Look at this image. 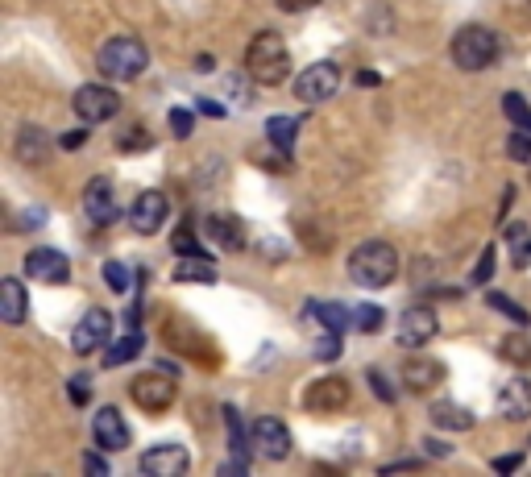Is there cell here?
I'll use <instances>...</instances> for the list:
<instances>
[{"label": "cell", "mask_w": 531, "mask_h": 477, "mask_svg": "<svg viewBox=\"0 0 531 477\" xmlns=\"http://www.w3.org/2000/svg\"><path fill=\"white\" fill-rule=\"evenodd\" d=\"M175 278H179V283H204V287H212L216 283V262L208 254H187V258L175 262Z\"/></svg>", "instance_id": "44dd1931"}, {"label": "cell", "mask_w": 531, "mask_h": 477, "mask_svg": "<svg viewBox=\"0 0 531 477\" xmlns=\"http://www.w3.org/2000/svg\"><path fill=\"white\" fill-rule=\"evenodd\" d=\"M137 465H142L146 477H183L191 457H187L183 444H154V448H146Z\"/></svg>", "instance_id": "4fadbf2b"}, {"label": "cell", "mask_w": 531, "mask_h": 477, "mask_svg": "<svg viewBox=\"0 0 531 477\" xmlns=\"http://www.w3.org/2000/svg\"><path fill=\"white\" fill-rule=\"evenodd\" d=\"M25 312H30L25 283H21V278H5V283H0V320H5V324H21Z\"/></svg>", "instance_id": "ffe728a7"}, {"label": "cell", "mask_w": 531, "mask_h": 477, "mask_svg": "<svg viewBox=\"0 0 531 477\" xmlns=\"http://www.w3.org/2000/svg\"><path fill=\"white\" fill-rule=\"evenodd\" d=\"M96 63H100V75L104 79L129 83V79H137V75L150 67V50H146L142 38H108L100 46V54H96Z\"/></svg>", "instance_id": "3957f363"}, {"label": "cell", "mask_w": 531, "mask_h": 477, "mask_svg": "<svg viewBox=\"0 0 531 477\" xmlns=\"http://www.w3.org/2000/svg\"><path fill=\"white\" fill-rule=\"evenodd\" d=\"M507 249H511V266L515 270L531 266V224H523V220L507 224Z\"/></svg>", "instance_id": "d4e9b609"}, {"label": "cell", "mask_w": 531, "mask_h": 477, "mask_svg": "<svg viewBox=\"0 0 531 477\" xmlns=\"http://www.w3.org/2000/svg\"><path fill=\"white\" fill-rule=\"evenodd\" d=\"M444 382V366L432 357H411L407 366H403V386L411 390V395H428L432 386Z\"/></svg>", "instance_id": "ac0fdd59"}, {"label": "cell", "mask_w": 531, "mask_h": 477, "mask_svg": "<svg viewBox=\"0 0 531 477\" xmlns=\"http://www.w3.org/2000/svg\"><path fill=\"white\" fill-rule=\"evenodd\" d=\"M432 424L436 428H449V432H469L473 428V411H465L461 403H432Z\"/></svg>", "instance_id": "cb8c5ba5"}, {"label": "cell", "mask_w": 531, "mask_h": 477, "mask_svg": "<svg viewBox=\"0 0 531 477\" xmlns=\"http://www.w3.org/2000/svg\"><path fill=\"white\" fill-rule=\"evenodd\" d=\"M357 83H361V88H378L382 79H378V71H361V75H357Z\"/></svg>", "instance_id": "f6af8a7d"}, {"label": "cell", "mask_w": 531, "mask_h": 477, "mask_svg": "<svg viewBox=\"0 0 531 477\" xmlns=\"http://www.w3.org/2000/svg\"><path fill=\"white\" fill-rule=\"evenodd\" d=\"M519 465H523V457H519V453H511V457H498V461H494V469H498V473H515Z\"/></svg>", "instance_id": "7bdbcfd3"}, {"label": "cell", "mask_w": 531, "mask_h": 477, "mask_svg": "<svg viewBox=\"0 0 531 477\" xmlns=\"http://www.w3.org/2000/svg\"><path fill=\"white\" fill-rule=\"evenodd\" d=\"M382 307L378 303H361V307H353V328L357 332H378L382 328Z\"/></svg>", "instance_id": "1f68e13d"}, {"label": "cell", "mask_w": 531, "mask_h": 477, "mask_svg": "<svg viewBox=\"0 0 531 477\" xmlns=\"http://www.w3.org/2000/svg\"><path fill=\"white\" fill-rule=\"evenodd\" d=\"M436 328H440V320H436V307L415 303V307H407V312H403V320H399V345H407V349L428 345L432 336H436Z\"/></svg>", "instance_id": "9a60e30c"}, {"label": "cell", "mask_w": 531, "mask_h": 477, "mask_svg": "<svg viewBox=\"0 0 531 477\" xmlns=\"http://www.w3.org/2000/svg\"><path fill=\"white\" fill-rule=\"evenodd\" d=\"M486 303L494 307V312H502V316H511L515 324H531V312L527 307H519L511 295H502V291H486Z\"/></svg>", "instance_id": "f1b7e54d"}, {"label": "cell", "mask_w": 531, "mask_h": 477, "mask_svg": "<svg viewBox=\"0 0 531 477\" xmlns=\"http://www.w3.org/2000/svg\"><path fill=\"white\" fill-rule=\"evenodd\" d=\"M303 407L312 415H332V411H345L349 407V382L345 378H316L307 386Z\"/></svg>", "instance_id": "7c38bea8"}, {"label": "cell", "mask_w": 531, "mask_h": 477, "mask_svg": "<svg viewBox=\"0 0 531 477\" xmlns=\"http://www.w3.org/2000/svg\"><path fill=\"white\" fill-rule=\"evenodd\" d=\"M507 154H511L515 162H531V133H527V129L511 133V142H507Z\"/></svg>", "instance_id": "836d02e7"}, {"label": "cell", "mask_w": 531, "mask_h": 477, "mask_svg": "<svg viewBox=\"0 0 531 477\" xmlns=\"http://www.w3.org/2000/svg\"><path fill=\"white\" fill-rule=\"evenodd\" d=\"M249 448L266 461H287L291 457V432H287L283 419L258 415L254 424H249Z\"/></svg>", "instance_id": "52a82bcc"}, {"label": "cell", "mask_w": 531, "mask_h": 477, "mask_svg": "<svg viewBox=\"0 0 531 477\" xmlns=\"http://www.w3.org/2000/svg\"><path fill=\"white\" fill-rule=\"evenodd\" d=\"M200 112H208V117H225V108L212 104V100H204V104H200Z\"/></svg>", "instance_id": "bcb514c9"}, {"label": "cell", "mask_w": 531, "mask_h": 477, "mask_svg": "<svg viewBox=\"0 0 531 477\" xmlns=\"http://www.w3.org/2000/svg\"><path fill=\"white\" fill-rule=\"evenodd\" d=\"M208 237H216L225 249H245V224L237 216H208Z\"/></svg>", "instance_id": "603a6c76"}, {"label": "cell", "mask_w": 531, "mask_h": 477, "mask_svg": "<svg viewBox=\"0 0 531 477\" xmlns=\"http://www.w3.org/2000/svg\"><path fill=\"white\" fill-rule=\"evenodd\" d=\"M175 254H179V258H187V254H200V241L191 237V229H187V224H183V229L175 233Z\"/></svg>", "instance_id": "8d00e7d4"}, {"label": "cell", "mask_w": 531, "mask_h": 477, "mask_svg": "<svg viewBox=\"0 0 531 477\" xmlns=\"http://www.w3.org/2000/svg\"><path fill=\"white\" fill-rule=\"evenodd\" d=\"M83 469H88L92 477H108V461H104L100 453H88V457H83Z\"/></svg>", "instance_id": "60d3db41"}, {"label": "cell", "mask_w": 531, "mask_h": 477, "mask_svg": "<svg viewBox=\"0 0 531 477\" xmlns=\"http://www.w3.org/2000/svg\"><path fill=\"white\" fill-rule=\"evenodd\" d=\"M83 212H88L92 224H113L121 204H117V187L108 175H96L88 187H83Z\"/></svg>", "instance_id": "8fae6325"}, {"label": "cell", "mask_w": 531, "mask_h": 477, "mask_svg": "<svg viewBox=\"0 0 531 477\" xmlns=\"http://www.w3.org/2000/svg\"><path fill=\"white\" fill-rule=\"evenodd\" d=\"M395 274H399V254H395V245H386V241H366V245L353 249V258H349V278H353L357 287L382 291V287L395 283Z\"/></svg>", "instance_id": "6da1fadb"}, {"label": "cell", "mask_w": 531, "mask_h": 477, "mask_svg": "<svg viewBox=\"0 0 531 477\" xmlns=\"http://www.w3.org/2000/svg\"><path fill=\"white\" fill-rule=\"evenodd\" d=\"M307 320L324 324L328 332H345V324H353V312H349L345 303H320V299H312V303H307Z\"/></svg>", "instance_id": "7402d4cb"}, {"label": "cell", "mask_w": 531, "mask_h": 477, "mask_svg": "<svg viewBox=\"0 0 531 477\" xmlns=\"http://www.w3.org/2000/svg\"><path fill=\"white\" fill-rule=\"evenodd\" d=\"M166 212H171V204H166V195L162 191H142L133 200L129 208V224H133V233H142V237H154L162 224H166Z\"/></svg>", "instance_id": "5bb4252c"}, {"label": "cell", "mask_w": 531, "mask_h": 477, "mask_svg": "<svg viewBox=\"0 0 531 477\" xmlns=\"http://www.w3.org/2000/svg\"><path fill=\"white\" fill-rule=\"evenodd\" d=\"M502 108H507V117H511L515 129H527V133H531V108H527V100H523L519 92H507V96H502Z\"/></svg>", "instance_id": "f546056e"}, {"label": "cell", "mask_w": 531, "mask_h": 477, "mask_svg": "<svg viewBox=\"0 0 531 477\" xmlns=\"http://www.w3.org/2000/svg\"><path fill=\"white\" fill-rule=\"evenodd\" d=\"M498 59V38L486 25H461L453 34V63L461 71H486Z\"/></svg>", "instance_id": "277c9868"}, {"label": "cell", "mask_w": 531, "mask_h": 477, "mask_svg": "<svg viewBox=\"0 0 531 477\" xmlns=\"http://www.w3.org/2000/svg\"><path fill=\"white\" fill-rule=\"evenodd\" d=\"M92 436H96V444L104 448V453H125V448H129V424H125V415L117 407H100L96 419H92Z\"/></svg>", "instance_id": "2e32d148"}, {"label": "cell", "mask_w": 531, "mask_h": 477, "mask_svg": "<svg viewBox=\"0 0 531 477\" xmlns=\"http://www.w3.org/2000/svg\"><path fill=\"white\" fill-rule=\"evenodd\" d=\"M266 137L287 154L295 146V137H299V117H270L266 121Z\"/></svg>", "instance_id": "4316f807"}, {"label": "cell", "mask_w": 531, "mask_h": 477, "mask_svg": "<svg viewBox=\"0 0 531 477\" xmlns=\"http://www.w3.org/2000/svg\"><path fill=\"white\" fill-rule=\"evenodd\" d=\"M104 283L113 287L117 295H125V291H129V283H133V274H129V266H125V262H108V266H104Z\"/></svg>", "instance_id": "d6a6232c"}, {"label": "cell", "mask_w": 531, "mask_h": 477, "mask_svg": "<svg viewBox=\"0 0 531 477\" xmlns=\"http://www.w3.org/2000/svg\"><path fill=\"white\" fill-rule=\"evenodd\" d=\"M395 469H419V461H399V465H382V473H395Z\"/></svg>", "instance_id": "7dc6e473"}, {"label": "cell", "mask_w": 531, "mask_h": 477, "mask_svg": "<svg viewBox=\"0 0 531 477\" xmlns=\"http://www.w3.org/2000/svg\"><path fill=\"white\" fill-rule=\"evenodd\" d=\"M50 158V133L42 125H21L17 129V162L21 166H42Z\"/></svg>", "instance_id": "d6986e66"}, {"label": "cell", "mask_w": 531, "mask_h": 477, "mask_svg": "<svg viewBox=\"0 0 531 477\" xmlns=\"http://www.w3.org/2000/svg\"><path fill=\"white\" fill-rule=\"evenodd\" d=\"M191 125H195V117H191L187 108H171V133L179 137V142H183V137H191Z\"/></svg>", "instance_id": "d590c367"}, {"label": "cell", "mask_w": 531, "mask_h": 477, "mask_svg": "<svg viewBox=\"0 0 531 477\" xmlns=\"http://www.w3.org/2000/svg\"><path fill=\"white\" fill-rule=\"evenodd\" d=\"M146 349V341H142V332H129V336H121V341H113V349H104V366H125V361H133L137 353Z\"/></svg>", "instance_id": "484cf974"}, {"label": "cell", "mask_w": 531, "mask_h": 477, "mask_svg": "<svg viewBox=\"0 0 531 477\" xmlns=\"http://www.w3.org/2000/svg\"><path fill=\"white\" fill-rule=\"evenodd\" d=\"M83 142H88V129H71V133H63L59 137V150H83Z\"/></svg>", "instance_id": "ab89813d"}, {"label": "cell", "mask_w": 531, "mask_h": 477, "mask_svg": "<svg viewBox=\"0 0 531 477\" xmlns=\"http://www.w3.org/2000/svg\"><path fill=\"white\" fill-rule=\"evenodd\" d=\"M175 395H179L175 378H171V374H158V370L133 374V382H129V399H133L137 407H142L146 415H162L166 407L175 403Z\"/></svg>", "instance_id": "5b68a950"}, {"label": "cell", "mask_w": 531, "mask_h": 477, "mask_svg": "<svg viewBox=\"0 0 531 477\" xmlns=\"http://www.w3.org/2000/svg\"><path fill=\"white\" fill-rule=\"evenodd\" d=\"M370 386H374V395H378L382 403H395V390H390V382H386L382 370H370Z\"/></svg>", "instance_id": "74e56055"}, {"label": "cell", "mask_w": 531, "mask_h": 477, "mask_svg": "<svg viewBox=\"0 0 531 477\" xmlns=\"http://www.w3.org/2000/svg\"><path fill=\"white\" fill-rule=\"evenodd\" d=\"M498 357L511 361V366H531V336H519V332L502 336V341H498Z\"/></svg>", "instance_id": "83f0119b"}, {"label": "cell", "mask_w": 531, "mask_h": 477, "mask_svg": "<svg viewBox=\"0 0 531 477\" xmlns=\"http://www.w3.org/2000/svg\"><path fill=\"white\" fill-rule=\"evenodd\" d=\"M71 104H75V117L83 125H104V121H113L121 112V96L108 88V83H83Z\"/></svg>", "instance_id": "8992f818"}, {"label": "cell", "mask_w": 531, "mask_h": 477, "mask_svg": "<svg viewBox=\"0 0 531 477\" xmlns=\"http://www.w3.org/2000/svg\"><path fill=\"white\" fill-rule=\"evenodd\" d=\"M341 88V71L337 63H312V67H303L299 79H295V100L303 104H324L332 100Z\"/></svg>", "instance_id": "9c48e42d"}, {"label": "cell", "mask_w": 531, "mask_h": 477, "mask_svg": "<svg viewBox=\"0 0 531 477\" xmlns=\"http://www.w3.org/2000/svg\"><path fill=\"white\" fill-rule=\"evenodd\" d=\"M316 357H320V361H328V357H341V332H328L324 341H320V349H316Z\"/></svg>", "instance_id": "f35d334b"}, {"label": "cell", "mask_w": 531, "mask_h": 477, "mask_svg": "<svg viewBox=\"0 0 531 477\" xmlns=\"http://www.w3.org/2000/svg\"><path fill=\"white\" fill-rule=\"evenodd\" d=\"M113 345V312H104V307H92V312H83V320L75 324L71 332V349L79 357H92L96 349Z\"/></svg>", "instance_id": "ba28073f"}, {"label": "cell", "mask_w": 531, "mask_h": 477, "mask_svg": "<svg viewBox=\"0 0 531 477\" xmlns=\"http://www.w3.org/2000/svg\"><path fill=\"white\" fill-rule=\"evenodd\" d=\"M117 150H121V154H142V150H150V133H146L142 125L121 129V133H117Z\"/></svg>", "instance_id": "4dcf8cb0"}, {"label": "cell", "mask_w": 531, "mask_h": 477, "mask_svg": "<svg viewBox=\"0 0 531 477\" xmlns=\"http://www.w3.org/2000/svg\"><path fill=\"white\" fill-rule=\"evenodd\" d=\"M245 71L254 75V83H262V88H278L283 79H291V54H287L283 38L274 30H262L245 50Z\"/></svg>", "instance_id": "7a4b0ae2"}, {"label": "cell", "mask_w": 531, "mask_h": 477, "mask_svg": "<svg viewBox=\"0 0 531 477\" xmlns=\"http://www.w3.org/2000/svg\"><path fill=\"white\" fill-rule=\"evenodd\" d=\"M316 5H320V0H278V9H283V13H307Z\"/></svg>", "instance_id": "b9f144b4"}, {"label": "cell", "mask_w": 531, "mask_h": 477, "mask_svg": "<svg viewBox=\"0 0 531 477\" xmlns=\"http://www.w3.org/2000/svg\"><path fill=\"white\" fill-rule=\"evenodd\" d=\"M490 278H494V245H486V249H482L478 270H473V283H478V287H486Z\"/></svg>", "instance_id": "e575fe53"}, {"label": "cell", "mask_w": 531, "mask_h": 477, "mask_svg": "<svg viewBox=\"0 0 531 477\" xmlns=\"http://www.w3.org/2000/svg\"><path fill=\"white\" fill-rule=\"evenodd\" d=\"M498 411H502V419H511V424L531 419V382L527 378H511L507 386L498 390Z\"/></svg>", "instance_id": "e0dca14e"}, {"label": "cell", "mask_w": 531, "mask_h": 477, "mask_svg": "<svg viewBox=\"0 0 531 477\" xmlns=\"http://www.w3.org/2000/svg\"><path fill=\"white\" fill-rule=\"evenodd\" d=\"M71 395H75V403H88V382L75 378V382H71Z\"/></svg>", "instance_id": "ee69618b"}, {"label": "cell", "mask_w": 531, "mask_h": 477, "mask_svg": "<svg viewBox=\"0 0 531 477\" xmlns=\"http://www.w3.org/2000/svg\"><path fill=\"white\" fill-rule=\"evenodd\" d=\"M25 274H30L34 283L63 287V283H71V262L59 249H30V254H25Z\"/></svg>", "instance_id": "30bf717a"}]
</instances>
